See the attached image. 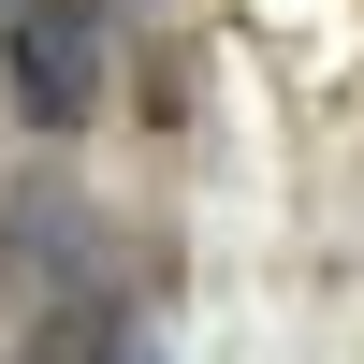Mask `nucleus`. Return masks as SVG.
I'll return each mask as SVG.
<instances>
[{"label": "nucleus", "instance_id": "obj_1", "mask_svg": "<svg viewBox=\"0 0 364 364\" xmlns=\"http://www.w3.org/2000/svg\"><path fill=\"white\" fill-rule=\"evenodd\" d=\"M0 73H15L29 132H87V102H102V0H15Z\"/></svg>", "mask_w": 364, "mask_h": 364}, {"label": "nucleus", "instance_id": "obj_2", "mask_svg": "<svg viewBox=\"0 0 364 364\" xmlns=\"http://www.w3.org/2000/svg\"><path fill=\"white\" fill-rule=\"evenodd\" d=\"M15 262H29L44 291H73L87 262H102V219H73V190H29V204H15Z\"/></svg>", "mask_w": 364, "mask_h": 364}]
</instances>
